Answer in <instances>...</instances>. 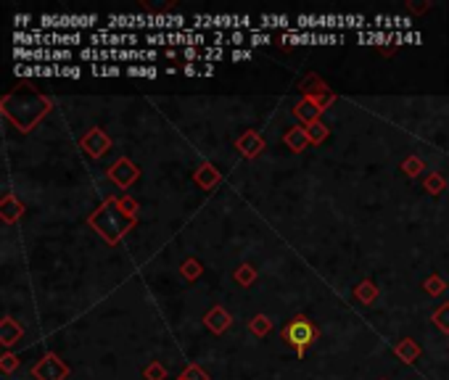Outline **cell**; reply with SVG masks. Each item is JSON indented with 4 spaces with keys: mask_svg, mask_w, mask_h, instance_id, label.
<instances>
[{
    "mask_svg": "<svg viewBox=\"0 0 449 380\" xmlns=\"http://www.w3.org/2000/svg\"><path fill=\"white\" fill-rule=\"evenodd\" d=\"M314 335H317V330H314V325H312L307 317H296L283 330V338L294 346L299 354H304V348L314 341Z\"/></svg>",
    "mask_w": 449,
    "mask_h": 380,
    "instance_id": "6da1fadb",
    "label": "cell"
},
{
    "mask_svg": "<svg viewBox=\"0 0 449 380\" xmlns=\"http://www.w3.org/2000/svg\"><path fill=\"white\" fill-rule=\"evenodd\" d=\"M93 225L104 233V238L108 235V241H117V238H119V233H122V227H124V222H122L117 206H114V204H108V206L101 209V214H98V217H93Z\"/></svg>",
    "mask_w": 449,
    "mask_h": 380,
    "instance_id": "7a4b0ae2",
    "label": "cell"
},
{
    "mask_svg": "<svg viewBox=\"0 0 449 380\" xmlns=\"http://www.w3.org/2000/svg\"><path fill=\"white\" fill-rule=\"evenodd\" d=\"M98 16L90 14V16H40V27L45 29H82V27H95Z\"/></svg>",
    "mask_w": 449,
    "mask_h": 380,
    "instance_id": "3957f363",
    "label": "cell"
},
{
    "mask_svg": "<svg viewBox=\"0 0 449 380\" xmlns=\"http://www.w3.org/2000/svg\"><path fill=\"white\" fill-rule=\"evenodd\" d=\"M140 37L135 32H130V35H111V32H106V29H98L95 35H90L87 43H93V45H135Z\"/></svg>",
    "mask_w": 449,
    "mask_h": 380,
    "instance_id": "277c9868",
    "label": "cell"
},
{
    "mask_svg": "<svg viewBox=\"0 0 449 380\" xmlns=\"http://www.w3.org/2000/svg\"><path fill=\"white\" fill-rule=\"evenodd\" d=\"M35 375L40 380H61L64 375H67V367L58 364L56 357H45V359L35 367Z\"/></svg>",
    "mask_w": 449,
    "mask_h": 380,
    "instance_id": "5b68a950",
    "label": "cell"
},
{
    "mask_svg": "<svg viewBox=\"0 0 449 380\" xmlns=\"http://www.w3.org/2000/svg\"><path fill=\"white\" fill-rule=\"evenodd\" d=\"M151 16H108V29H135V27H148Z\"/></svg>",
    "mask_w": 449,
    "mask_h": 380,
    "instance_id": "8992f818",
    "label": "cell"
},
{
    "mask_svg": "<svg viewBox=\"0 0 449 380\" xmlns=\"http://www.w3.org/2000/svg\"><path fill=\"white\" fill-rule=\"evenodd\" d=\"M207 325H209V328H214L217 333H222V328L227 325V317H224V311L222 309L209 311V314H207Z\"/></svg>",
    "mask_w": 449,
    "mask_h": 380,
    "instance_id": "52a82bcc",
    "label": "cell"
},
{
    "mask_svg": "<svg viewBox=\"0 0 449 380\" xmlns=\"http://www.w3.org/2000/svg\"><path fill=\"white\" fill-rule=\"evenodd\" d=\"M85 145H93V148H90V154L98 156V154H101V148H106V145H108V140H104V135L95 130V132H93V135L85 140Z\"/></svg>",
    "mask_w": 449,
    "mask_h": 380,
    "instance_id": "ba28073f",
    "label": "cell"
},
{
    "mask_svg": "<svg viewBox=\"0 0 449 380\" xmlns=\"http://www.w3.org/2000/svg\"><path fill=\"white\" fill-rule=\"evenodd\" d=\"M127 74H133V77H156L159 71L154 67H127Z\"/></svg>",
    "mask_w": 449,
    "mask_h": 380,
    "instance_id": "9c48e42d",
    "label": "cell"
},
{
    "mask_svg": "<svg viewBox=\"0 0 449 380\" xmlns=\"http://www.w3.org/2000/svg\"><path fill=\"white\" fill-rule=\"evenodd\" d=\"M93 74H98V77H119L122 74V69L119 67H98V64H95V67H93Z\"/></svg>",
    "mask_w": 449,
    "mask_h": 380,
    "instance_id": "30bf717a",
    "label": "cell"
},
{
    "mask_svg": "<svg viewBox=\"0 0 449 380\" xmlns=\"http://www.w3.org/2000/svg\"><path fill=\"white\" fill-rule=\"evenodd\" d=\"M436 322H439L441 328H449V309H439V311H436Z\"/></svg>",
    "mask_w": 449,
    "mask_h": 380,
    "instance_id": "8fae6325",
    "label": "cell"
},
{
    "mask_svg": "<svg viewBox=\"0 0 449 380\" xmlns=\"http://www.w3.org/2000/svg\"><path fill=\"white\" fill-rule=\"evenodd\" d=\"M80 58H82V61H98V51H93V48H82V51H80Z\"/></svg>",
    "mask_w": 449,
    "mask_h": 380,
    "instance_id": "7c38bea8",
    "label": "cell"
},
{
    "mask_svg": "<svg viewBox=\"0 0 449 380\" xmlns=\"http://www.w3.org/2000/svg\"><path fill=\"white\" fill-rule=\"evenodd\" d=\"M270 40H273L270 35H260V32H257V35H251L249 43H251V45H264V43H270Z\"/></svg>",
    "mask_w": 449,
    "mask_h": 380,
    "instance_id": "4fadbf2b",
    "label": "cell"
},
{
    "mask_svg": "<svg viewBox=\"0 0 449 380\" xmlns=\"http://www.w3.org/2000/svg\"><path fill=\"white\" fill-rule=\"evenodd\" d=\"M61 74L64 77H80V69L77 67H61Z\"/></svg>",
    "mask_w": 449,
    "mask_h": 380,
    "instance_id": "5bb4252c",
    "label": "cell"
},
{
    "mask_svg": "<svg viewBox=\"0 0 449 380\" xmlns=\"http://www.w3.org/2000/svg\"><path fill=\"white\" fill-rule=\"evenodd\" d=\"M227 43H233V45H241L243 35H241V32H233V37H227Z\"/></svg>",
    "mask_w": 449,
    "mask_h": 380,
    "instance_id": "9a60e30c",
    "label": "cell"
},
{
    "mask_svg": "<svg viewBox=\"0 0 449 380\" xmlns=\"http://www.w3.org/2000/svg\"><path fill=\"white\" fill-rule=\"evenodd\" d=\"M233 58H251V53H249V51H235V53H233Z\"/></svg>",
    "mask_w": 449,
    "mask_h": 380,
    "instance_id": "2e32d148",
    "label": "cell"
},
{
    "mask_svg": "<svg viewBox=\"0 0 449 380\" xmlns=\"http://www.w3.org/2000/svg\"><path fill=\"white\" fill-rule=\"evenodd\" d=\"M198 56H201V53L196 51V48H188V51H185V58H198Z\"/></svg>",
    "mask_w": 449,
    "mask_h": 380,
    "instance_id": "e0dca14e",
    "label": "cell"
},
{
    "mask_svg": "<svg viewBox=\"0 0 449 380\" xmlns=\"http://www.w3.org/2000/svg\"><path fill=\"white\" fill-rule=\"evenodd\" d=\"M27 21H30V16H16V24H19V27H24Z\"/></svg>",
    "mask_w": 449,
    "mask_h": 380,
    "instance_id": "ac0fdd59",
    "label": "cell"
},
{
    "mask_svg": "<svg viewBox=\"0 0 449 380\" xmlns=\"http://www.w3.org/2000/svg\"><path fill=\"white\" fill-rule=\"evenodd\" d=\"M185 74H198V69H196V67H190V64H188V67H185Z\"/></svg>",
    "mask_w": 449,
    "mask_h": 380,
    "instance_id": "d6986e66",
    "label": "cell"
}]
</instances>
